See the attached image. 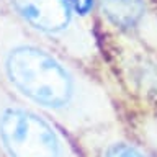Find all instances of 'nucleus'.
I'll return each mask as SVG.
<instances>
[{
    "instance_id": "obj_1",
    "label": "nucleus",
    "mask_w": 157,
    "mask_h": 157,
    "mask_svg": "<svg viewBox=\"0 0 157 157\" xmlns=\"http://www.w3.org/2000/svg\"><path fill=\"white\" fill-rule=\"evenodd\" d=\"M0 69L15 90L71 128H92L101 101L92 82L48 51L25 26L0 13Z\"/></svg>"
},
{
    "instance_id": "obj_2",
    "label": "nucleus",
    "mask_w": 157,
    "mask_h": 157,
    "mask_svg": "<svg viewBox=\"0 0 157 157\" xmlns=\"http://www.w3.org/2000/svg\"><path fill=\"white\" fill-rule=\"evenodd\" d=\"M10 17L34 33L61 46L71 56L88 59L95 38L87 20L74 12L69 0H3Z\"/></svg>"
},
{
    "instance_id": "obj_3",
    "label": "nucleus",
    "mask_w": 157,
    "mask_h": 157,
    "mask_svg": "<svg viewBox=\"0 0 157 157\" xmlns=\"http://www.w3.org/2000/svg\"><path fill=\"white\" fill-rule=\"evenodd\" d=\"M0 146L8 157H77L46 120L15 103L0 105Z\"/></svg>"
},
{
    "instance_id": "obj_4",
    "label": "nucleus",
    "mask_w": 157,
    "mask_h": 157,
    "mask_svg": "<svg viewBox=\"0 0 157 157\" xmlns=\"http://www.w3.org/2000/svg\"><path fill=\"white\" fill-rule=\"evenodd\" d=\"M101 12L115 25L131 28L144 15V0H97Z\"/></svg>"
},
{
    "instance_id": "obj_5",
    "label": "nucleus",
    "mask_w": 157,
    "mask_h": 157,
    "mask_svg": "<svg viewBox=\"0 0 157 157\" xmlns=\"http://www.w3.org/2000/svg\"><path fill=\"white\" fill-rule=\"evenodd\" d=\"M103 157H144L136 147L126 142H113L105 149Z\"/></svg>"
},
{
    "instance_id": "obj_6",
    "label": "nucleus",
    "mask_w": 157,
    "mask_h": 157,
    "mask_svg": "<svg viewBox=\"0 0 157 157\" xmlns=\"http://www.w3.org/2000/svg\"><path fill=\"white\" fill-rule=\"evenodd\" d=\"M69 2H71L74 12H75L78 17L87 20L92 15V10H93V7H95L97 0H69Z\"/></svg>"
}]
</instances>
